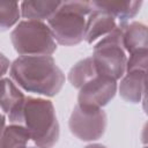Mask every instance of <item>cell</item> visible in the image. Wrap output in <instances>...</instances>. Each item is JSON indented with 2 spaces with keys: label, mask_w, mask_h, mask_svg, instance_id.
I'll return each mask as SVG.
<instances>
[{
  "label": "cell",
  "mask_w": 148,
  "mask_h": 148,
  "mask_svg": "<svg viewBox=\"0 0 148 148\" xmlns=\"http://www.w3.org/2000/svg\"><path fill=\"white\" fill-rule=\"evenodd\" d=\"M9 77L27 92L53 97L65 83V74L52 56L17 57L9 67Z\"/></svg>",
  "instance_id": "obj_1"
},
{
  "label": "cell",
  "mask_w": 148,
  "mask_h": 148,
  "mask_svg": "<svg viewBox=\"0 0 148 148\" xmlns=\"http://www.w3.org/2000/svg\"><path fill=\"white\" fill-rule=\"evenodd\" d=\"M7 117L10 124H18L27 128L37 148H53L59 140L60 126L50 99L25 96Z\"/></svg>",
  "instance_id": "obj_2"
},
{
  "label": "cell",
  "mask_w": 148,
  "mask_h": 148,
  "mask_svg": "<svg viewBox=\"0 0 148 148\" xmlns=\"http://www.w3.org/2000/svg\"><path fill=\"white\" fill-rule=\"evenodd\" d=\"M91 10V3L88 1H61L47 20L56 43L64 46L80 44L83 40L87 17Z\"/></svg>",
  "instance_id": "obj_3"
},
{
  "label": "cell",
  "mask_w": 148,
  "mask_h": 148,
  "mask_svg": "<svg viewBox=\"0 0 148 148\" xmlns=\"http://www.w3.org/2000/svg\"><path fill=\"white\" fill-rule=\"evenodd\" d=\"M14 50L23 56H52L57 50V43L45 22L23 20L10 32Z\"/></svg>",
  "instance_id": "obj_4"
},
{
  "label": "cell",
  "mask_w": 148,
  "mask_h": 148,
  "mask_svg": "<svg viewBox=\"0 0 148 148\" xmlns=\"http://www.w3.org/2000/svg\"><path fill=\"white\" fill-rule=\"evenodd\" d=\"M91 58L99 75L111 77L116 81L124 76L127 53L123 47L120 23H118L114 30L95 44Z\"/></svg>",
  "instance_id": "obj_5"
},
{
  "label": "cell",
  "mask_w": 148,
  "mask_h": 148,
  "mask_svg": "<svg viewBox=\"0 0 148 148\" xmlns=\"http://www.w3.org/2000/svg\"><path fill=\"white\" fill-rule=\"evenodd\" d=\"M108 126V117L101 108H86L76 104L71 113L68 127L71 133L81 141L101 139Z\"/></svg>",
  "instance_id": "obj_6"
},
{
  "label": "cell",
  "mask_w": 148,
  "mask_h": 148,
  "mask_svg": "<svg viewBox=\"0 0 148 148\" xmlns=\"http://www.w3.org/2000/svg\"><path fill=\"white\" fill-rule=\"evenodd\" d=\"M118 83L116 80L97 75L79 89L77 104L86 108H103L116 96Z\"/></svg>",
  "instance_id": "obj_7"
},
{
  "label": "cell",
  "mask_w": 148,
  "mask_h": 148,
  "mask_svg": "<svg viewBox=\"0 0 148 148\" xmlns=\"http://www.w3.org/2000/svg\"><path fill=\"white\" fill-rule=\"evenodd\" d=\"M117 25L118 23L114 17H112L104 10L92 7L91 13L87 17L83 40H86L88 44L98 42L106 35H109L112 30H114Z\"/></svg>",
  "instance_id": "obj_8"
},
{
  "label": "cell",
  "mask_w": 148,
  "mask_h": 148,
  "mask_svg": "<svg viewBox=\"0 0 148 148\" xmlns=\"http://www.w3.org/2000/svg\"><path fill=\"white\" fill-rule=\"evenodd\" d=\"M117 90L124 101L132 104L140 103L146 92V72L125 73Z\"/></svg>",
  "instance_id": "obj_9"
},
{
  "label": "cell",
  "mask_w": 148,
  "mask_h": 148,
  "mask_svg": "<svg viewBox=\"0 0 148 148\" xmlns=\"http://www.w3.org/2000/svg\"><path fill=\"white\" fill-rule=\"evenodd\" d=\"M120 25L123 47L126 53L131 54L136 51L147 50L148 35L146 24L134 21L131 23H120Z\"/></svg>",
  "instance_id": "obj_10"
},
{
  "label": "cell",
  "mask_w": 148,
  "mask_h": 148,
  "mask_svg": "<svg viewBox=\"0 0 148 148\" xmlns=\"http://www.w3.org/2000/svg\"><path fill=\"white\" fill-rule=\"evenodd\" d=\"M90 3L94 8L110 14L119 23H127L135 17L142 6V1H91Z\"/></svg>",
  "instance_id": "obj_11"
},
{
  "label": "cell",
  "mask_w": 148,
  "mask_h": 148,
  "mask_svg": "<svg viewBox=\"0 0 148 148\" xmlns=\"http://www.w3.org/2000/svg\"><path fill=\"white\" fill-rule=\"evenodd\" d=\"M61 1H22L20 3L21 16L30 21H47L60 6Z\"/></svg>",
  "instance_id": "obj_12"
},
{
  "label": "cell",
  "mask_w": 148,
  "mask_h": 148,
  "mask_svg": "<svg viewBox=\"0 0 148 148\" xmlns=\"http://www.w3.org/2000/svg\"><path fill=\"white\" fill-rule=\"evenodd\" d=\"M24 97V94L10 77L5 76L0 80V109L5 114H8Z\"/></svg>",
  "instance_id": "obj_13"
},
{
  "label": "cell",
  "mask_w": 148,
  "mask_h": 148,
  "mask_svg": "<svg viewBox=\"0 0 148 148\" xmlns=\"http://www.w3.org/2000/svg\"><path fill=\"white\" fill-rule=\"evenodd\" d=\"M98 75L96 66L94 64V60L91 57H87L84 59L79 60L68 72V81L71 84L80 89L82 86H84L87 82L91 81L94 77Z\"/></svg>",
  "instance_id": "obj_14"
},
{
  "label": "cell",
  "mask_w": 148,
  "mask_h": 148,
  "mask_svg": "<svg viewBox=\"0 0 148 148\" xmlns=\"http://www.w3.org/2000/svg\"><path fill=\"white\" fill-rule=\"evenodd\" d=\"M30 134L27 128L18 124H10L5 127L1 139L0 148H23L30 141Z\"/></svg>",
  "instance_id": "obj_15"
},
{
  "label": "cell",
  "mask_w": 148,
  "mask_h": 148,
  "mask_svg": "<svg viewBox=\"0 0 148 148\" xmlns=\"http://www.w3.org/2000/svg\"><path fill=\"white\" fill-rule=\"evenodd\" d=\"M21 17L20 3L15 1H0V31L16 25Z\"/></svg>",
  "instance_id": "obj_16"
},
{
  "label": "cell",
  "mask_w": 148,
  "mask_h": 148,
  "mask_svg": "<svg viewBox=\"0 0 148 148\" xmlns=\"http://www.w3.org/2000/svg\"><path fill=\"white\" fill-rule=\"evenodd\" d=\"M148 61V50H141L127 56L125 73L146 72Z\"/></svg>",
  "instance_id": "obj_17"
},
{
  "label": "cell",
  "mask_w": 148,
  "mask_h": 148,
  "mask_svg": "<svg viewBox=\"0 0 148 148\" xmlns=\"http://www.w3.org/2000/svg\"><path fill=\"white\" fill-rule=\"evenodd\" d=\"M9 67H10V61L9 59L0 52V80L5 77V75L7 74V72L9 71Z\"/></svg>",
  "instance_id": "obj_18"
},
{
  "label": "cell",
  "mask_w": 148,
  "mask_h": 148,
  "mask_svg": "<svg viewBox=\"0 0 148 148\" xmlns=\"http://www.w3.org/2000/svg\"><path fill=\"white\" fill-rule=\"evenodd\" d=\"M5 127H6V117L3 113L0 112V139H1V135H2Z\"/></svg>",
  "instance_id": "obj_19"
},
{
  "label": "cell",
  "mask_w": 148,
  "mask_h": 148,
  "mask_svg": "<svg viewBox=\"0 0 148 148\" xmlns=\"http://www.w3.org/2000/svg\"><path fill=\"white\" fill-rule=\"evenodd\" d=\"M84 148H108V147H105L104 145H101V143H90V145H87Z\"/></svg>",
  "instance_id": "obj_20"
},
{
  "label": "cell",
  "mask_w": 148,
  "mask_h": 148,
  "mask_svg": "<svg viewBox=\"0 0 148 148\" xmlns=\"http://www.w3.org/2000/svg\"><path fill=\"white\" fill-rule=\"evenodd\" d=\"M23 148H37V147H28V146H25V147H23Z\"/></svg>",
  "instance_id": "obj_21"
}]
</instances>
